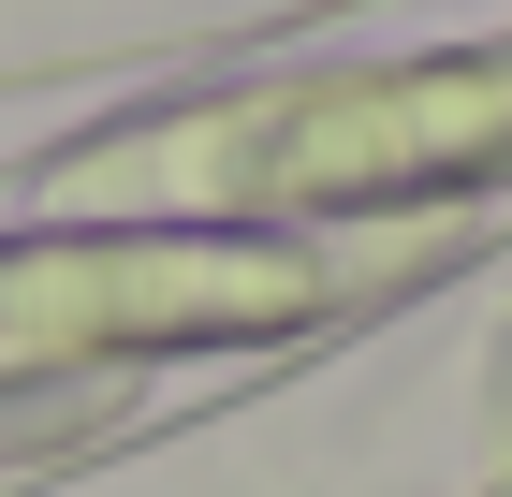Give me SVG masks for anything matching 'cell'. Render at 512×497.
I'll return each instance as SVG.
<instances>
[{"label": "cell", "mask_w": 512, "mask_h": 497, "mask_svg": "<svg viewBox=\"0 0 512 497\" xmlns=\"http://www.w3.org/2000/svg\"><path fill=\"white\" fill-rule=\"evenodd\" d=\"M512 176V44L483 59H395V74H293V88H220V103L132 117L103 147L44 161V220H337V205H410Z\"/></svg>", "instance_id": "1"}]
</instances>
